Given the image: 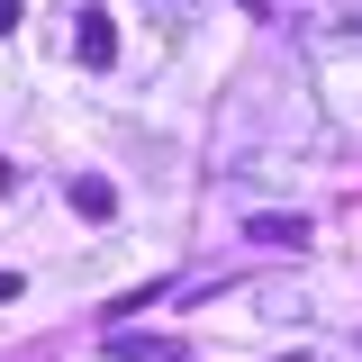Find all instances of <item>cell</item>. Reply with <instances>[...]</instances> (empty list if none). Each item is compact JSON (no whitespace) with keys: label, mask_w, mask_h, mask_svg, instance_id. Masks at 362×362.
<instances>
[{"label":"cell","mask_w":362,"mask_h":362,"mask_svg":"<svg viewBox=\"0 0 362 362\" xmlns=\"http://www.w3.org/2000/svg\"><path fill=\"white\" fill-rule=\"evenodd\" d=\"M245 235H254V245H308V218H281V209H263V218H245Z\"/></svg>","instance_id":"obj_3"},{"label":"cell","mask_w":362,"mask_h":362,"mask_svg":"<svg viewBox=\"0 0 362 362\" xmlns=\"http://www.w3.org/2000/svg\"><path fill=\"white\" fill-rule=\"evenodd\" d=\"M9 28H18V0H0V37H9Z\"/></svg>","instance_id":"obj_5"},{"label":"cell","mask_w":362,"mask_h":362,"mask_svg":"<svg viewBox=\"0 0 362 362\" xmlns=\"http://www.w3.org/2000/svg\"><path fill=\"white\" fill-rule=\"evenodd\" d=\"M0 190H18V173H9V163H0Z\"/></svg>","instance_id":"obj_7"},{"label":"cell","mask_w":362,"mask_h":362,"mask_svg":"<svg viewBox=\"0 0 362 362\" xmlns=\"http://www.w3.org/2000/svg\"><path fill=\"white\" fill-rule=\"evenodd\" d=\"M109 354H118V362H190L181 335H109Z\"/></svg>","instance_id":"obj_2"},{"label":"cell","mask_w":362,"mask_h":362,"mask_svg":"<svg viewBox=\"0 0 362 362\" xmlns=\"http://www.w3.org/2000/svg\"><path fill=\"white\" fill-rule=\"evenodd\" d=\"M73 209H82V218H118V190H109V181H73Z\"/></svg>","instance_id":"obj_4"},{"label":"cell","mask_w":362,"mask_h":362,"mask_svg":"<svg viewBox=\"0 0 362 362\" xmlns=\"http://www.w3.org/2000/svg\"><path fill=\"white\" fill-rule=\"evenodd\" d=\"M0 299H18V272H0Z\"/></svg>","instance_id":"obj_6"},{"label":"cell","mask_w":362,"mask_h":362,"mask_svg":"<svg viewBox=\"0 0 362 362\" xmlns=\"http://www.w3.org/2000/svg\"><path fill=\"white\" fill-rule=\"evenodd\" d=\"M73 54H82L90 73H109V64H118V28H109V9H100V0H82V18H73Z\"/></svg>","instance_id":"obj_1"}]
</instances>
